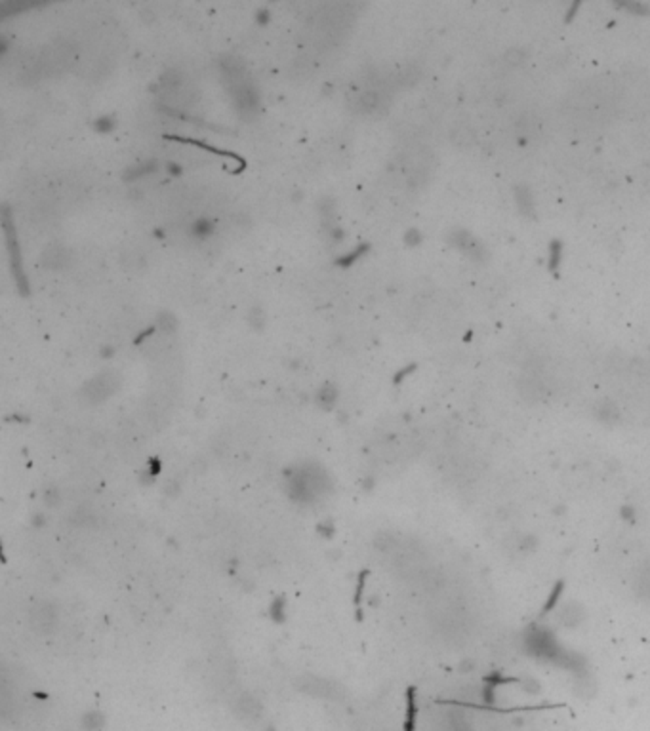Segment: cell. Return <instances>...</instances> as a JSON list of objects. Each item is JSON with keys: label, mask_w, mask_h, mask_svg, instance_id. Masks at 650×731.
<instances>
[{"label": "cell", "mask_w": 650, "mask_h": 731, "mask_svg": "<svg viewBox=\"0 0 650 731\" xmlns=\"http://www.w3.org/2000/svg\"><path fill=\"white\" fill-rule=\"evenodd\" d=\"M56 610H54V605L48 604V602H40V604H37L31 610L32 629L40 632V634H50V632H54V629H56Z\"/></svg>", "instance_id": "1"}, {"label": "cell", "mask_w": 650, "mask_h": 731, "mask_svg": "<svg viewBox=\"0 0 650 731\" xmlns=\"http://www.w3.org/2000/svg\"><path fill=\"white\" fill-rule=\"evenodd\" d=\"M114 389H117V381L111 377V373H103V375H100V377L94 379V381L88 385V398L95 402V400H101V398L109 397Z\"/></svg>", "instance_id": "2"}, {"label": "cell", "mask_w": 650, "mask_h": 731, "mask_svg": "<svg viewBox=\"0 0 650 731\" xmlns=\"http://www.w3.org/2000/svg\"><path fill=\"white\" fill-rule=\"evenodd\" d=\"M416 730V699H414V687L408 689V703H406V720H404V731Z\"/></svg>", "instance_id": "3"}, {"label": "cell", "mask_w": 650, "mask_h": 731, "mask_svg": "<svg viewBox=\"0 0 650 731\" xmlns=\"http://www.w3.org/2000/svg\"><path fill=\"white\" fill-rule=\"evenodd\" d=\"M562 588H565V583H562V581H559V583H557V585L553 586V591H551L550 598H548V602H545V605H543V613H550L551 610L555 608L557 602H559V598H561Z\"/></svg>", "instance_id": "4"}, {"label": "cell", "mask_w": 650, "mask_h": 731, "mask_svg": "<svg viewBox=\"0 0 650 731\" xmlns=\"http://www.w3.org/2000/svg\"><path fill=\"white\" fill-rule=\"evenodd\" d=\"M561 242H551V248H550V269L553 272L559 269V265H561Z\"/></svg>", "instance_id": "5"}, {"label": "cell", "mask_w": 650, "mask_h": 731, "mask_svg": "<svg viewBox=\"0 0 650 731\" xmlns=\"http://www.w3.org/2000/svg\"><path fill=\"white\" fill-rule=\"evenodd\" d=\"M485 682L488 684V686H502V684H517V678H505V676H500V675H490V676H486Z\"/></svg>", "instance_id": "6"}, {"label": "cell", "mask_w": 650, "mask_h": 731, "mask_svg": "<svg viewBox=\"0 0 650 731\" xmlns=\"http://www.w3.org/2000/svg\"><path fill=\"white\" fill-rule=\"evenodd\" d=\"M95 720H103V718H101L100 714H88V716H86V725L92 727V730H98V727H101V724H95Z\"/></svg>", "instance_id": "7"}]
</instances>
